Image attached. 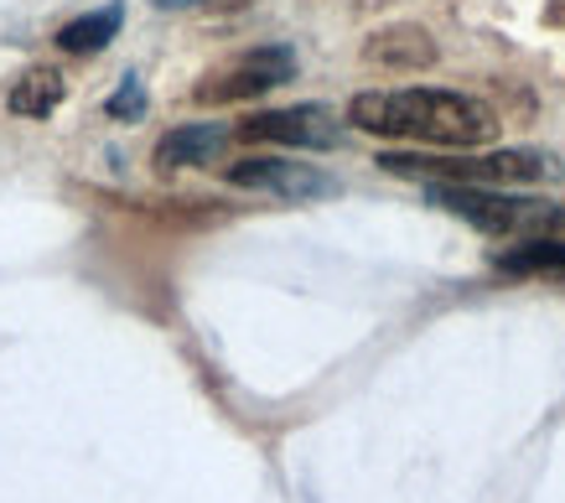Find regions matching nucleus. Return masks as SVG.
<instances>
[{"label": "nucleus", "instance_id": "13", "mask_svg": "<svg viewBox=\"0 0 565 503\" xmlns=\"http://www.w3.org/2000/svg\"><path fill=\"white\" fill-rule=\"evenodd\" d=\"M156 6H177V0H156Z\"/></svg>", "mask_w": 565, "mask_h": 503}, {"label": "nucleus", "instance_id": "5", "mask_svg": "<svg viewBox=\"0 0 565 503\" xmlns=\"http://www.w3.org/2000/svg\"><path fill=\"white\" fill-rule=\"evenodd\" d=\"M286 78H296V53L291 47H255V53H244L239 63H228L223 73H213V78L198 88V99H203V105L255 99V94H265V88H280Z\"/></svg>", "mask_w": 565, "mask_h": 503}, {"label": "nucleus", "instance_id": "9", "mask_svg": "<svg viewBox=\"0 0 565 503\" xmlns=\"http://www.w3.org/2000/svg\"><path fill=\"white\" fill-rule=\"evenodd\" d=\"M63 94H68V84H63V73L57 68H32L21 73L17 88H11V115H21V120H47L52 109L63 105Z\"/></svg>", "mask_w": 565, "mask_h": 503}, {"label": "nucleus", "instance_id": "2", "mask_svg": "<svg viewBox=\"0 0 565 503\" xmlns=\"http://www.w3.org/2000/svg\"><path fill=\"white\" fill-rule=\"evenodd\" d=\"M430 203L446 213L467 218L482 234H498V239H534V234H550L561 228L565 208L561 203H545V197H509V192H488L478 182H430Z\"/></svg>", "mask_w": 565, "mask_h": 503}, {"label": "nucleus", "instance_id": "7", "mask_svg": "<svg viewBox=\"0 0 565 503\" xmlns=\"http://www.w3.org/2000/svg\"><path fill=\"white\" fill-rule=\"evenodd\" d=\"M228 146V130L223 125H177L172 136L156 140V167L172 172V167H207V161L223 157Z\"/></svg>", "mask_w": 565, "mask_h": 503}, {"label": "nucleus", "instance_id": "6", "mask_svg": "<svg viewBox=\"0 0 565 503\" xmlns=\"http://www.w3.org/2000/svg\"><path fill=\"white\" fill-rule=\"evenodd\" d=\"M228 182L234 188H259L275 192V197H327L338 192V182L307 161H280V157H244L228 167Z\"/></svg>", "mask_w": 565, "mask_h": 503}, {"label": "nucleus", "instance_id": "10", "mask_svg": "<svg viewBox=\"0 0 565 503\" xmlns=\"http://www.w3.org/2000/svg\"><path fill=\"white\" fill-rule=\"evenodd\" d=\"M120 21H125L120 6H99V11L68 21V26L57 32V47H63V53H104V47L120 36Z\"/></svg>", "mask_w": 565, "mask_h": 503}, {"label": "nucleus", "instance_id": "11", "mask_svg": "<svg viewBox=\"0 0 565 503\" xmlns=\"http://www.w3.org/2000/svg\"><path fill=\"white\" fill-rule=\"evenodd\" d=\"M498 270H509V276L565 270V239H545V234H534L530 244H519V249H509V255H498Z\"/></svg>", "mask_w": 565, "mask_h": 503}, {"label": "nucleus", "instance_id": "12", "mask_svg": "<svg viewBox=\"0 0 565 503\" xmlns=\"http://www.w3.org/2000/svg\"><path fill=\"white\" fill-rule=\"evenodd\" d=\"M104 115H109V120H140V115H146V88H140L136 73H130V78H125V84L109 94Z\"/></svg>", "mask_w": 565, "mask_h": 503}, {"label": "nucleus", "instance_id": "1", "mask_svg": "<svg viewBox=\"0 0 565 503\" xmlns=\"http://www.w3.org/2000/svg\"><path fill=\"white\" fill-rule=\"evenodd\" d=\"M348 120L369 136L451 146V151H472L498 136L493 109L451 88H369L348 105Z\"/></svg>", "mask_w": 565, "mask_h": 503}, {"label": "nucleus", "instance_id": "4", "mask_svg": "<svg viewBox=\"0 0 565 503\" xmlns=\"http://www.w3.org/2000/svg\"><path fill=\"white\" fill-rule=\"evenodd\" d=\"M244 140H270V146H296V151H332L343 140V120L327 105H296V109H265L239 125Z\"/></svg>", "mask_w": 565, "mask_h": 503}, {"label": "nucleus", "instance_id": "3", "mask_svg": "<svg viewBox=\"0 0 565 503\" xmlns=\"http://www.w3.org/2000/svg\"><path fill=\"white\" fill-rule=\"evenodd\" d=\"M379 167L394 176H426V182H550L561 176V161L545 151H482V157H405V151H384Z\"/></svg>", "mask_w": 565, "mask_h": 503}, {"label": "nucleus", "instance_id": "8", "mask_svg": "<svg viewBox=\"0 0 565 503\" xmlns=\"http://www.w3.org/2000/svg\"><path fill=\"white\" fill-rule=\"evenodd\" d=\"M369 63H379V68H430L436 42L420 26H390L369 42Z\"/></svg>", "mask_w": 565, "mask_h": 503}]
</instances>
